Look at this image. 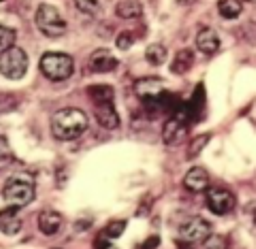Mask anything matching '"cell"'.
I'll return each mask as SVG.
<instances>
[{
    "mask_svg": "<svg viewBox=\"0 0 256 249\" xmlns=\"http://www.w3.org/2000/svg\"><path fill=\"white\" fill-rule=\"evenodd\" d=\"M88 130V117L82 109L66 107L52 117V132L60 141H73Z\"/></svg>",
    "mask_w": 256,
    "mask_h": 249,
    "instance_id": "cell-1",
    "label": "cell"
},
{
    "mask_svg": "<svg viewBox=\"0 0 256 249\" xmlns=\"http://www.w3.org/2000/svg\"><path fill=\"white\" fill-rule=\"evenodd\" d=\"M75 70V62L66 53H45L41 58V73L50 81H66Z\"/></svg>",
    "mask_w": 256,
    "mask_h": 249,
    "instance_id": "cell-2",
    "label": "cell"
},
{
    "mask_svg": "<svg viewBox=\"0 0 256 249\" xmlns=\"http://www.w3.org/2000/svg\"><path fill=\"white\" fill-rule=\"evenodd\" d=\"M34 181L30 179V177L26 175H18L13 177V179H9V183L4 186V200L13 207H26L30 205L32 200H34Z\"/></svg>",
    "mask_w": 256,
    "mask_h": 249,
    "instance_id": "cell-3",
    "label": "cell"
},
{
    "mask_svg": "<svg viewBox=\"0 0 256 249\" xmlns=\"http://www.w3.org/2000/svg\"><path fill=\"white\" fill-rule=\"evenodd\" d=\"M36 26L50 38H58L66 32V21L60 15V11L52 4H41L36 11Z\"/></svg>",
    "mask_w": 256,
    "mask_h": 249,
    "instance_id": "cell-4",
    "label": "cell"
},
{
    "mask_svg": "<svg viewBox=\"0 0 256 249\" xmlns=\"http://www.w3.org/2000/svg\"><path fill=\"white\" fill-rule=\"evenodd\" d=\"M0 70H2L4 77L13 79V81L22 79L28 70L26 51L20 49V47H9L6 51H2V55H0Z\"/></svg>",
    "mask_w": 256,
    "mask_h": 249,
    "instance_id": "cell-5",
    "label": "cell"
},
{
    "mask_svg": "<svg viewBox=\"0 0 256 249\" xmlns=\"http://www.w3.org/2000/svg\"><path fill=\"white\" fill-rule=\"evenodd\" d=\"M180 237L184 243H188V245L205 243V241L212 237V224L203 218H192L180 228Z\"/></svg>",
    "mask_w": 256,
    "mask_h": 249,
    "instance_id": "cell-6",
    "label": "cell"
},
{
    "mask_svg": "<svg viewBox=\"0 0 256 249\" xmlns=\"http://www.w3.org/2000/svg\"><path fill=\"white\" fill-rule=\"evenodd\" d=\"M207 207L216 215H226L235 209V194L224 188H212L207 190Z\"/></svg>",
    "mask_w": 256,
    "mask_h": 249,
    "instance_id": "cell-7",
    "label": "cell"
},
{
    "mask_svg": "<svg viewBox=\"0 0 256 249\" xmlns=\"http://www.w3.org/2000/svg\"><path fill=\"white\" fill-rule=\"evenodd\" d=\"M162 92H164V85H162V81H160L158 77H143V79H139V81L134 83V94H137L141 100H146V102L158 100L160 96H162Z\"/></svg>",
    "mask_w": 256,
    "mask_h": 249,
    "instance_id": "cell-8",
    "label": "cell"
},
{
    "mask_svg": "<svg viewBox=\"0 0 256 249\" xmlns=\"http://www.w3.org/2000/svg\"><path fill=\"white\" fill-rule=\"evenodd\" d=\"M22 215H20V207L9 205V209L0 211V230L4 235H18L22 230Z\"/></svg>",
    "mask_w": 256,
    "mask_h": 249,
    "instance_id": "cell-9",
    "label": "cell"
},
{
    "mask_svg": "<svg viewBox=\"0 0 256 249\" xmlns=\"http://www.w3.org/2000/svg\"><path fill=\"white\" fill-rule=\"evenodd\" d=\"M90 68L92 73H111L118 68V60L107 49H98L90 55Z\"/></svg>",
    "mask_w": 256,
    "mask_h": 249,
    "instance_id": "cell-10",
    "label": "cell"
},
{
    "mask_svg": "<svg viewBox=\"0 0 256 249\" xmlns=\"http://www.w3.org/2000/svg\"><path fill=\"white\" fill-rule=\"evenodd\" d=\"M184 186H186V190H190V192H203V190L210 188V175H207L205 168L194 166L186 173V177H184Z\"/></svg>",
    "mask_w": 256,
    "mask_h": 249,
    "instance_id": "cell-11",
    "label": "cell"
},
{
    "mask_svg": "<svg viewBox=\"0 0 256 249\" xmlns=\"http://www.w3.org/2000/svg\"><path fill=\"white\" fill-rule=\"evenodd\" d=\"M96 119H98V124L102 128H107V130H116L120 126V115L114 107V102H98L96 104Z\"/></svg>",
    "mask_w": 256,
    "mask_h": 249,
    "instance_id": "cell-12",
    "label": "cell"
},
{
    "mask_svg": "<svg viewBox=\"0 0 256 249\" xmlns=\"http://www.w3.org/2000/svg\"><path fill=\"white\" fill-rule=\"evenodd\" d=\"M196 47H198V51H203L205 55H214L220 49V36L216 34L214 28H201L196 34Z\"/></svg>",
    "mask_w": 256,
    "mask_h": 249,
    "instance_id": "cell-13",
    "label": "cell"
},
{
    "mask_svg": "<svg viewBox=\"0 0 256 249\" xmlns=\"http://www.w3.org/2000/svg\"><path fill=\"white\" fill-rule=\"evenodd\" d=\"M62 224H64V218L58 211H43L41 215H38V228H41V232L47 237L58 235Z\"/></svg>",
    "mask_w": 256,
    "mask_h": 249,
    "instance_id": "cell-14",
    "label": "cell"
},
{
    "mask_svg": "<svg viewBox=\"0 0 256 249\" xmlns=\"http://www.w3.org/2000/svg\"><path fill=\"white\" fill-rule=\"evenodd\" d=\"M143 6L137 2V0H120L116 6V15L120 19H137L141 17Z\"/></svg>",
    "mask_w": 256,
    "mask_h": 249,
    "instance_id": "cell-15",
    "label": "cell"
},
{
    "mask_svg": "<svg viewBox=\"0 0 256 249\" xmlns=\"http://www.w3.org/2000/svg\"><path fill=\"white\" fill-rule=\"evenodd\" d=\"M184 128H186V122H184V119H180L178 115H173L169 122L164 124V130H162L164 143H173L175 139H180V136L184 134Z\"/></svg>",
    "mask_w": 256,
    "mask_h": 249,
    "instance_id": "cell-16",
    "label": "cell"
},
{
    "mask_svg": "<svg viewBox=\"0 0 256 249\" xmlns=\"http://www.w3.org/2000/svg\"><path fill=\"white\" fill-rule=\"evenodd\" d=\"M242 11V0H218V13L224 19H237Z\"/></svg>",
    "mask_w": 256,
    "mask_h": 249,
    "instance_id": "cell-17",
    "label": "cell"
},
{
    "mask_svg": "<svg viewBox=\"0 0 256 249\" xmlns=\"http://www.w3.org/2000/svg\"><path fill=\"white\" fill-rule=\"evenodd\" d=\"M192 62H194V55H192V51L182 49L178 55H175V60L171 64V70H173L175 75H184L186 70L192 68Z\"/></svg>",
    "mask_w": 256,
    "mask_h": 249,
    "instance_id": "cell-18",
    "label": "cell"
},
{
    "mask_svg": "<svg viewBox=\"0 0 256 249\" xmlns=\"http://www.w3.org/2000/svg\"><path fill=\"white\" fill-rule=\"evenodd\" d=\"M88 94L92 96V100L98 102H114V87L109 85H92L88 87Z\"/></svg>",
    "mask_w": 256,
    "mask_h": 249,
    "instance_id": "cell-19",
    "label": "cell"
},
{
    "mask_svg": "<svg viewBox=\"0 0 256 249\" xmlns=\"http://www.w3.org/2000/svg\"><path fill=\"white\" fill-rule=\"evenodd\" d=\"M146 58L150 64H154V66H160L164 60H166V47L164 45H150L146 49Z\"/></svg>",
    "mask_w": 256,
    "mask_h": 249,
    "instance_id": "cell-20",
    "label": "cell"
},
{
    "mask_svg": "<svg viewBox=\"0 0 256 249\" xmlns=\"http://www.w3.org/2000/svg\"><path fill=\"white\" fill-rule=\"evenodd\" d=\"M15 38H18V34H15L13 28L0 26V53L6 51L9 47H13L15 45Z\"/></svg>",
    "mask_w": 256,
    "mask_h": 249,
    "instance_id": "cell-21",
    "label": "cell"
},
{
    "mask_svg": "<svg viewBox=\"0 0 256 249\" xmlns=\"http://www.w3.org/2000/svg\"><path fill=\"white\" fill-rule=\"evenodd\" d=\"M210 139H212L210 134H201V136H196V139L192 141L190 149H188V158H190V160H194V158H196V156L203 151V147L207 145V143H210Z\"/></svg>",
    "mask_w": 256,
    "mask_h": 249,
    "instance_id": "cell-22",
    "label": "cell"
},
{
    "mask_svg": "<svg viewBox=\"0 0 256 249\" xmlns=\"http://www.w3.org/2000/svg\"><path fill=\"white\" fill-rule=\"evenodd\" d=\"M124 228H126V222L124 220H116V222H111L105 230H102V235H105L109 241H114V239H118L120 235H122Z\"/></svg>",
    "mask_w": 256,
    "mask_h": 249,
    "instance_id": "cell-23",
    "label": "cell"
},
{
    "mask_svg": "<svg viewBox=\"0 0 256 249\" xmlns=\"http://www.w3.org/2000/svg\"><path fill=\"white\" fill-rule=\"evenodd\" d=\"M13 154H11V147H9V141L4 136H0V168H4L6 164H11Z\"/></svg>",
    "mask_w": 256,
    "mask_h": 249,
    "instance_id": "cell-24",
    "label": "cell"
},
{
    "mask_svg": "<svg viewBox=\"0 0 256 249\" xmlns=\"http://www.w3.org/2000/svg\"><path fill=\"white\" fill-rule=\"evenodd\" d=\"M75 4H77V9L82 13H86V15H94L100 6L98 0H75Z\"/></svg>",
    "mask_w": 256,
    "mask_h": 249,
    "instance_id": "cell-25",
    "label": "cell"
},
{
    "mask_svg": "<svg viewBox=\"0 0 256 249\" xmlns=\"http://www.w3.org/2000/svg\"><path fill=\"white\" fill-rule=\"evenodd\" d=\"M132 43H134V36H132V34H128V32H124V34H120V36H118V41H116V45H118L122 51L130 49Z\"/></svg>",
    "mask_w": 256,
    "mask_h": 249,
    "instance_id": "cell-26",
    "label": "cell"
},
{
    "mask_svg": "<svg viewBox=\"0 0 256 249\" xmlns=\"http://www.w3.org/2000/svg\"><path fill=\"white\" fill-rule=\"evenodd\" d=\"M178 2H180V4H186V6H188V4H192V2H196V0H178Z\"/></svg>",
    "mask_w": 256,
    "mask_h": 249,
    "instance_id": "cell-27",
    "label": "cell"
},
{
    "mask_svg": "<svg viewBox=\"0 0 256 249\" xmlns=\"http://www.w3.org/2000/svg\"><path fill=\"white\" fill-rule=\"evenodd\" d=\"M254 224H256V211H254Z\"/></svg>",
    "mask_w": 256,
    "mask_h": 249,
    "instance_id": "cell-28",
    "label": "cell"
}]
</instances>
